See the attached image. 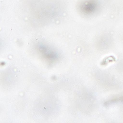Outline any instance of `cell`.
<instances>
[{"instance_id": "obj_1", "label": "cell", "mask_w": 123, "mask_h": 123, "mask_svg": "<svg viewBox=\"0 0 123 123\" xmlns=\"http://www.w3.org/2000/svg\"><path fill=\"white\" fill-rule=\"evenodd\" d=\"M16 77H18V76H17V75H16Z\"/></svg>"}]
</instances>
